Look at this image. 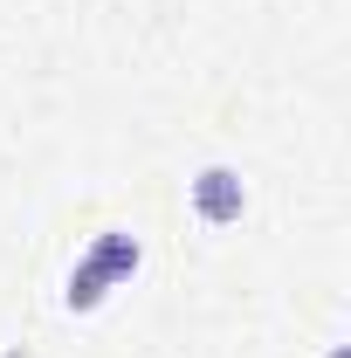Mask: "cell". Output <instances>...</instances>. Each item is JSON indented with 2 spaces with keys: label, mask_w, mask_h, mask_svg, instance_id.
Returning <instances> with one entry per match:
<instances>
[{
  "label": "cell",
  "mask_w": 351,
  "mask_h": 358,
  "mask_svg": "<svg viewBox=\"0 0 351 358\" xmlns=\"http://www.w3.org/2000/svg\"><path fill=\"white\" fill-rule=\"evenodd\" d=\"M138 262H145V248H138V234H96L89 241V255L76 268H69V310H96L103 296H110V282H124V275H138Z\"/></svg>",
  "instance_id": "6da1fadb"
},
{
  "label": "cell",
  "mask_w": 351,
  "mask_h": 358,
  "mask_svg": "<svg viewBox=\"0 0 351 358\" xmlns=\"http://www.w3.org/2000/svg\"><path fill=\"white\" fill-rule=\"evenodd\" d=\"M193 214L207 227H234L241 214H248V186H241V173L234 166H207V173L193 179Z\"/></svg>",
  "instance_id": "7a4b0ae2"
}]
</instances>
